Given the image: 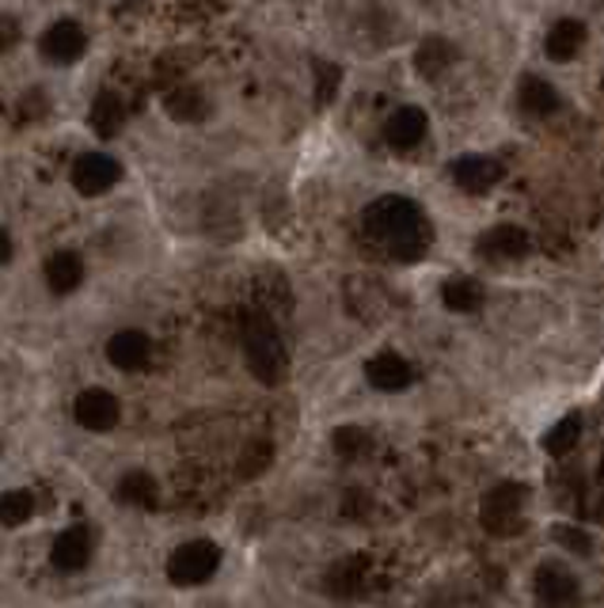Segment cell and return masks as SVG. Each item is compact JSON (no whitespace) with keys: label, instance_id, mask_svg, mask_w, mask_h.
Instances as JSON below:
<instances>
[{"label":"cell","instance_id":"1","mask_svg":"<svg viewBox=\"0 0 604 608\" xmlns=\"http://www.w3.org/2000/svg\"><path fill=\"white\" fill-rule=\"evenodd\" d=\"M365 229L369 236H377L380 244H388V252L403 262H415L430 252L434 232L426 221L423 206L411 202L403 195H384L365 210Z\"/></svg>","mask_w":604,"mask_h":608},{"label":"cell","instance_id":"2","mask_svg":"<svg viewBox=\"0 0 604 608\" xmlns=\"http://www.w3.org/2000/svg\"><path fill=\"white\" fill-rule=\"evenodd\" d=\"M244 354H248L251 373H256L262 384H282L289 358H285L277 327L270 324L262 312H251V316L244 319Z\"/></svg>","mask_w":604,"mask_h":608},{"label":"cell","instance_id":"3","mask_svg":"<svg viewBox=\"0 0 604 608\" xmlns=\"http://www.w3.org/2000/svg\"><path fill=\"white\" fill-rule=\"evenodd\" d=\"M524 502H529V487L524 483H498L483 499V529L490 536H518L524 529Z\"/></svg>","mask_w":604,"mask_h":608},{"label":"cell","instance_id":"4","mask_svg":"<svg viewBox=\"0 0 604 608\" xmlns=\"http://www.w3.org/2000/svg\"><path fill=\"white\" fill-rule=\"evenodd\" d=\"M221 566V548L213 540H190L182 548L171 551L168 559V578L171 586H202L217 574Z\"/></svg>","mask_w":604,"mask_h":608},{"label":"cell","instance_id":"5","mask_svg":"<svg viewBox=\"0 0 604 608\" xmlns=\"http://www.w3.org/2000/svg\"><path fill=\"white\" fill-rule=\"evenodd\" d=\"M118 179H122V167L115 156H103V152H84L73 164V187L84 198L107 195L110 187H118Z\"/></svg>","mask_w":604,"mask_h":608},{"label":"cell","instance_id":"6","mask_svg":"<svg viewBox=\"0 0 604 608\" xmlns=\"http://www.w3.org/2000/svg\"><path fill=\"white\" fill-rule=\"evenodd\" d=\"M532 247L529 232L518 229V225H495L490 232H483L479 239H475V252L483 255L487 262H510V259H524Z\"/></svg>","mask_w":604,"mask_h":608},{"label":"cell","instance_id":"7","mask_svg":"<svg viewBox=\"0 0 604 608\" xmlns=\"http://www.w3.org/2000/svg\"><path fill=\"white\" fill-rule=\"evenodd\" d=\"M506 175V167L495 156H460L452 164V183L467 195H487L490 187H498V179Z\"/></svg>","mask_w":604,"mask_h":608},{"label":"cell","instance_id":"8","mask_svg":"<svg viewBox=\"0 0 604 608\" xmlns=\"http://www.w3.org/2000/svg\"><path fill=\"white\" fill-rule=\"evenodd\" d=\"M73 419L81 422L84 430H92V434H107L118 422V399L110 396L107 388H87L76 396Z\"/></svg>","mask_w":604,"mask_h":608},{"label":"cell","instance_id":"9","mask_svg":"<svg viewBox=\"0 0 604 608\" xmlns=\"http://www.w3.org/2000/svg\"><path fill=\"white\" fill-rule=\"evenodd\" d=\"M532 594L544 605L578 601V578L562 563H540L536 574H532Z\"/></svg>","mask_w":604,"mask_h":608},{"label":"cell","instance_id":"10","mask_svg":"<svg viewBox=\"0 0 604 608\" xmlns=\"http://www.w3.org/2000/svg\"><path fill=\"white\" fill-rule=\"evenodd\" d=\"M84 46H87V35L76 20L54 23V27L43 35V54L54 61V66H73V61L84 54Z\"/></svg>","mask_w":604,"mask_h":608},{"label":"cell","instance_id":"11","mask_svg":"<svg viewBox=\"0 0 604 608\" xmlns=\"http://www.w3.org/2000/svg\"><path fill=\"white\" fill-rule=\"evenodd\" d=\"M426 126H430V118H426L423 107H400V110H395V115L384 122V141H388V145H392L395 152H411L415 145H423Z\"/></svg>","mask_w":604,"mask_h":608},{"label":"cell","instance_id":"12","mask_svg":"<svg viewBox=\"0 0 604 608\" xmlns=\"http://www.w3.org/2000/svg\"><path fill=\"white\" fill-rule=\"evenodd\" d=\"M50 559H54V566H58V571H66V574L84 571L87 559H92V533L81 529V525H76V529H69V533H61L58 540H54Z\"/></svg>","mask_w":604,"mask_h":608},{"label":"cell","instance_id":"13","mask_svg":"<svg viewBox=\"0 0 604 608\" xmlns=\"http://www.w3.org/2000/svg\"><path fill=\"white\" fill-rule=\"evenodd\" d=\"M365 377H369V384L377 391H403L415 381V370H411V362H403L400 354H377L365 365Z\"/></svg>","mask_w":604,"mask_h":608},{"label":"cell","instance_id":"14","mask_svg":"<svg viewBox=\"0 0 604 608\" xmlns=\"http://www.w3.org/2000/svg\"><path fill=\"white\" fill-rule=\"evenodd\" d=\"M149 350H153V342H149L145 331H118L107 342V358L118 370H141L149 362Z\"/></svg>","mask_w":604,"mask_h":608},{"label":"cell","instance_id":"15","mask_svg":"<svg viewBox=\"0 0 604 608\" xmlns=\"http://www.w3.org/2000/svg\"><path fill=\"white\" fill-rule=\"evenodd\" d=\"M518 100H521L524 115H532V118H547V115H555V110L562 107L559 92H555V87L547 84V80H540V77H524L521 80Z\"/></svg>","mask_w":604,"mask_h":608},{"label":"cell","instance_id":"16","mask_svg":"<svg viewBox=\"0 0 604 608\" xmlns=\"http://www.w3.org/2000/svg\"><path fill=\"white\" fill-rule=\"evenodd\" d=\"M585 46V23L582 20H559L547 35L544 50L552 61H570Z\"/></svg>","mask_w":604,"mask_h":608},{"label":"cell","instance_id":"17","mask_svg":"<svg viewBox=\"0 0 604 608\" xmlns=\"http://www.w3.org/2000/svg\"><path fill=\"white\" fill-rule=\"evenodd\" d=\"M84 278V262L76 252H58L50 255V262H46V285H50L54 293H73L76 285H81Z\"/></svg>","mask_w":604,"mask_h":608},{"label":"cell","instance_id":"18","mask_svg":"<svg viewBox=\"0 0 604 608\" xmlns=\"http://www.w3.org/2000/svg\"><path fill=\"white\" fill-rule=\"evenodd\" d=\"M441 304L449 312H475L483 304V285L464 274L449 278V282L441 285Z\"/></svg>","mask_w":604,"mask_h":608},{"label":"cell","instance_id":"19","mask_svg":"<svg viewBox=\"0 0 604 608\" xmlns=\"http://www.w3.org/2000/svg\"><path fill=\"white\" fill-rule=\"evenodd\" d=\"M457 58V50H452V43H445L441 35H430V38H423L418 43V50H415V69L423 77H437V73H445L449 69V61Z\"/></svg>","mask_w":604,"mask_h":608},{"label":"cell","instance_id":"20","mask_svg":"<svg viewBox=\"0 0 604 608\" xmlns=\"http://www.w3.org/2000/svg\"><path fill=\"white\" fill-rule=\"evenodd\" d=\"M122 122H126V103L115 92H103L92 103V130L103 133V138H115L122 130Z\"/></svg>","mask_w":604,"mask_h":608},{"label":"cell","instance_id":"21","mask_svg":"<svg viewBox=\"0 0 604 608\" xmlns=\"http://www.w3.org/2000/svg\"><path fill=\"white\" fill-rule=\"evenodd\" d=\"M578 437H582V414H567V419H559L552 430H547L544 449L552 456H567L578 445Z\"/></svg>","mask_w":604,"mask_h":608},{"label":"cell","instance_id":"22","mask_svg":"<svg viewBox=\"0 0 604 608\" xmlns=\"http://www.w3.org/2000/svg\"><path fill=\"white\" fill-rule=\"evenodd\" d=\"M205 110H210V103L198 87H179L168 95V115L179 122H198V118H205Z\"/></svg>","mask_w":604,"mask_h":608},{"label":"cell","instance_id":"23","mask_svg":"<svg viewBox=\"0 0 604 608\" xmlns=\"http://www.w3.org/2000/svg\"><path fill=\"white\" fill-rule=\"evenodd\" d=\"M31 514H35V494H31V491L0 494V525H8V529H20L23 522H31Z\"/></svg>","mask_w":604,"mask_h":608},{"label":"cell","instance_id":"24","mask_svg":"<svg viewBox=\"0 0 604 608\" xmlns=\"http://www.w3.org/2000/svg\"><path fill=\"white\" fill-rule=\"evenodd\" d=\"M118 499L133 502V506H156V483H153V476H145V471H130V476L118 483Z\"/></svg>","mask_w":604,"mask_h":608},{"label":"cell","instance_id":"25","mask_svg":"<svg viewBox=\"0 0 604 608\" xmlns=\"http://www.w3.org/2000/svg\"><path fill=\"white\" fill-rule=\"evenodd\" d=\"M552 540L559 543V548L575 551V556H593V536L582 533V529H575V525H555Z\"/></svg>","mask_w":604,"mask_h":608},{"label":"cell","instance_id":"26","mask_svg":"<svg viewBox=\"0 0 604 608\" xmlns=\"http://www.w3.org/2000/svg\"><path fill=\"white\" fill-rule=\"evenodd\" d=\"M335 449H339V456H350V460H354L357 453L369 449V437H365L362 426H343L335 434Z\"/></svg>","mask_w":604,"mask_h":608},{"label":"cell","instance_id":"27","mask_svg":"<svg viewBox=\"0 0 604 608\" xmlns=\"http://www.w3.org/2000/svg\"><path fill=\"white\" fill-rule=\"evenodd\" d=\"M339 80H343V73H339V66L323 61V66H320V103H331V100H335Z\"/></svg>","mask_w":604,"mask_h":608},{"label":"cell","instance_id":"28","mask_svg":"<svg viewBox=\"0 0 604 608\" xmlns=\"http://www.w3.org/2000/svg\"><path fill=\"white\" fill-rule=\"evenodd\" d=\"M15 38H20V23H15V20H8V15H0V54H4V50H12V46H15Z\"/></svg>","mask_w":604,"mask_h":608},{"label":"cell","instance_id":"29","mask_svg":"<svg viewBox=\"0 0 604 608\" xmlns=\"http://www.w3.org/2000/svg\"><path fill=\"white\" fill-rule=\"evenodd\" d=\"M8 259H12V239H8V232L0 229V267H4Z\"/></svg>","mask_w":604,"mask_h":608},{"label":"cell","instance_id":"30","mask_svg":"<svg viewBox=\"0 0 604 608\" xmlns=\"http://www.w3.org/2000/svg\"><path fill=\"white\" fill-rule=\"evenodd\" d=\"M597 476L604 479V456H601V468H597Z\"/></svg>","mask_w":604,"mask_h":608}]
</instances>
